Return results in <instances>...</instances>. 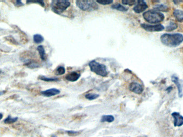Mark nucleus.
<instances>
[{
  "label": "nucleus",
  "mask_w": 183,
  "mask_h": 137,
  "mask_svg": "<svg viewBox=\"0 0 183 137\" xmlns=\"http://www.w3.org/2000/svg\"><path fill=\"white\" fill-rule=\"evenodd\" d=\"M161 42L164 45L169 47H176L183 41V35L181 33L164 34L161 36Z\"/></svg>",
  "instance_id": "f257e3e1"
},
{
  "label": "nucleus",
  "mask_w": 183,
  "mask_h": 137,
  "mask_svg": "<svg viewBox=\"0 0 183 137\" xmlns=\"http://www.w3.org/2000/svg\"><path fill=\"white\" fill-rule=\"evenodd\" d=\"M143 17L145 20L151 24H157L164 20V15L162 13L153 9L144 12Z\"/></svg>",
  "instance_id": "f03ea898"
},
{
  "label": "nucleus",
  "mask_w": 183,
  "mask_h": 137,
  "mask_svg": "<svg viewBox=\"0 0 183 137\" xmlns=\"http://www.w3.org/2000/svg\"><path fill=\"white\" fill-rule=\"evenodd\" d=\"M88 65L92 71L96 73V75L102 77H106L107 76L108 71L106 65L100 64L95 60L91 61Z\"/></svg>",
  "instance_id": "7ed1b4c3"
},
{
  "label": "nucleus",
  "mask_w": 183,
  "mask_h": 137,
  "mask_svg": "<svg viewBox=\"0 0 183 137\" xmlns=\"http://www.w3.org/2000/svg\"><path fill=\"white\" fill-rule=\"evenodd\" d=\"M70 2L64 0L52 1L51 3V8L53 12L60 15L70 6Z\"/></svg>",
  "instance_id": "20e7f679"
},
{
  "label": "nucleus",
  "mask_w": 183,
  "mask_h": 137,
  "mask_svg": "<svg viewBox=\"0 0 183 137\" xmlns=\"http://www.w3.org/2000/svg\"><path fill=\"white\" fill-rule=\"evenodd\" d=\"M77 7L85 11H93L97 10L99 6L94 1L78 0L76 2Z\"/></svg>",
  "instance_id": "39448f33"
},
{
  "label": "nucleus",
  "mask_w": 183,
  "mask_h": 137,
  "mask_svg": "<svg viewBox=\"0 0 183 137\" xmlns=\"http://www.w3.org/2000/svg\"><path fill=\"white\" fill-rule=\"evenodd\" d=\"M141 27L148 32H160L164 30V26L162 24L149 25L141 24Z\"/></svg>",
  "instance_id": "423d86ee"
},
{
  "label": "nucleus",
  "mask_w": 183,
  "mask_h": 137,
  "mask_svg": "<svg viewBox=\"0 0 183 137\" xmlns=\"http://www.w3.org/2000/svg\"><path fill=\"white\" fill-rule=\"evenodd\" d=\"M171 81L176 85L178 89V97L182 98L183 96V81L175 75L171 76Z\"/></svg>",
  "instance_id": "0eeeda50"
},
{
  "label": "nucleus",
  "mask_w": 183,
  "mask_h": 137,
  "mask_svg": "<svg viewBox=\"0 0 183 137\" xmlns=\"http://www.w3.org/2000/svg\"><path fill=\"white\" fill-rule=\"evenodd\" d=\"M148 8L147 3L143 1H138L135 7L133 8V10L137 13L143 12Z\"/></svg>",
  "instance_id": "6e6552de"
},
{
  "label": "nucleus",
  "mask_w": 183,
  "mask_h": 137,
  "mask_svg": "<svg viewBox=\"0 0 183 137\" xmlns=\"http://www.w3.org/2000/svg\"><path fill=\"white\" fill-rule=\"evenodd\" d=\"M129 89L133 93L140 94L143 92V88L142 85H140L139 83L133 82L130 84Z\"/></svg>",
  "instance_id": "1a4fd4ad"
},
{
  "label": "nucleus",
  "mask_w": 183,
  "mask_h": 137,
  "mask_svg": "<svg viewBox=\"0 0 183 137\" xmlns=\"http://www.w3.org/2000/svg\"><path fill=\"white\" fill-rule=\"evenodd\" d=\"M172 116L174 120V126H181L183 125V116L179 113L174 112L172 113Z\"/></svg>",
  "instance_id": "9d476101"
},
{
  "label": "nucleus",
  "mask_w": 183,
  "mask_h": 137,
  "mask_svg": "<svg viewBox=\"0 0 183 137\" xmlns=\"http://www.w3.org/2000/svg\"><path fill=\"white\" fill-rule=\"evenodd\" d=\"M60 90L56 89H50L46 91H42L41 94L42 95L46 97H51L60 94Z\"/></svg>",
  "instance_id": "9b49d317"
},
{
  "label": "nucleus",
  "mask_w": 183,
  "mask_h": 137,
  "mask_svg": "<svg viewBox=\"0 0 183 137\" xmlns=\"http://www.w3.org/2000/svg\"><path fill=\"white\" fill-rule=\"evenodd\" d=\"M80 77V73H77L76 71H73V72L69 73V74H68L65 76V79L69 81L74 82V81H78Z\"/></svg>",
  "instance_id": "f8f14e48"
},
{
  "label": "nucleus",
  "mask_w": 183,
  "mask_h": 137,
  "mask_svg": "<svg viewBox=\"0 0 183 137\" xmlns=\"http://www.w3.org/2000/svg\"><path fill=\"white\" fill-rule=\"evenodd\" d=\"M174 16L175 17L177 20H178L179 22H182L183 21V11L178 10V9H175L174 10L173 12Z\"/></svg>",
  "instance_id": "ddd939ff"
},
{
  "label": "nucleus",
  "mask_w": 183,
  "mask_h": 137,
  "mask_svg": "<svg viewBox=\"0 0 183 137\" xmlns=\"http://www.w3.org/2000/svg\"><path fill=\"white\" fill-rule=\"evenodd\" d=\"M37 50L39 53L40 58L42 60H46L47 58V56L45 52V50L44 49V46L42 45H40L37 47Z\"/></svg>",
  "instance_id": "4468645a"
},
{
  "label": "nucleus",
  "mask_w": 183,
  "mask_h": 137,
  "mask_svg": "<svg viewBox=\"0 0 183 137\" xmlns=\"http://www.w3.org/2000/svg\"><path fill=\"white\" fill-rule=\"evenodd\" d=\"M111 8L112 9H115V10H118L120 11H122V12H126L128 10L127 8L124 7L120 3H116V4H113V5H112Z\"/></svg>",
  "instance_id": "2eb2a0df"
},
{
  "label": "nucleus",
  "mask_w": 183,
  "mask_h": 137,
  "mask_svg": "<svg viewBox=\"0 0 183 137\" xmlns=\"http://www.w3.org/2000/svg\"><path fill=\"white\" fill-rule=\"evenodd\" d=\"M25 65L30 68H38L40 66L38 63H37L36 61L34 60H28L27 62L25 63Z\"/></svg>",
  "instance_id": "dca6fc26"
},
{
  "label": "nucleus",
  "mask_w": 183,
  "mask_h": 137,
  "mask_svg": "<svg viewBox=\"0 0 183 137\" xmlns=\"http://www.w3.org/2000/svg\"><path fill=\"white\" fill-rule=\"evenodd\" d=\"M115 120V118L112 115H104L101 117V122H108L112 123Z\"/></svg>",
  "instance_id": "f3484780"
},
{
  "label": "nucleus",
  "mask_w": 183,
  "mask_h": 137,
  "mask_svg": "<svg viewBox=\"0 0 183 137\" xmlns=\"http://www.w3.org/2000/svg\"><path fill=\"white\" fill-rule=\"evenodd\" d=\"M33 41L36 44H40L44 41V37L41 34H36L33 36Z\"/></svg>",
  "instance_id": "a211bd4d"
},
{
  "label": "nucleus",
  "mask_w": 183,
  "mask_h": 137,
  "mask_svg": "<svg viewBox=\"0 0 183 137\" xmlns=\"http://www.w3.org/2000/svg\"><path fill=\"white\" fill-rule=\"evenodd\" d=\"M154 9L155 10H157L158 11H164L166 12L168 11V8L166 5H164L163 4H159L156 5L155 7L154 8Z\"/></svg>",
  "instance_id": "6ab92c4d"
},
{
  "label": "nucleus",
  "mask_w": 183,
  "mask_h": 137,
  "mask_svg": "<svg viewBox=\"0 0 183 137\" xmlns=\"http://www.w3.org/2000/svg\"><path fill=\"white\" fill-rule=\"evenodd\" d=\"M177 27H178V26H177V24L171 21H170L169 24L167 26L166 29L168 31H174V30H176V28H177Z\"/></svg>",
  "instance_id": "aec40b11"
},
{
  "label": "nucleus",
  "mask_w": 183,
  "mask_h": 137,
  "mask_svg": "<svg viewBox=\"0 0 183 137\" xmlns=\"http://www.w3.org/2000/svg\"><path fill=\"white\" fill-rule=\"evenodd\" d=\"M17 120L18 117L12 118L11 116H8V117L4 120V122L5 124H12L15 123Z\"/></svg>",
  "instance_id": "412c9836"
},
{
  "label": "nucleus",
  "mask_w": 183,
  "mask_h": 137,
  "mask_svg": "<svg viewBox=\"0 0 183 137\" xmlns=\"http://www.w3.org/2000/svg\"><path fill=\"white\" fill-rule=\"evenodd\" d=\"M99 95L94 93H88L85 95V97L89 100H93L99 97Z\"/></svg>",
  "instance_id": "4be33fe9"
},
{
  "label": "nucleus",
  "mask_w": 183,
  "mask_h": 137,
  "mask_svg": "<svg viewBox=\"0 0 183 137\" xmlns=\"http://www.w3.org/2000/svg\"><path fill=\"white\" fill-rule=\"evenodd\" d=\"M39 78L41 81H47V82L56 81H59V79L57 78H48V77H44V76H40Z\"/></svg>",
  "instance_id": "5701e85b"
},
{
  "label": "nucleus",
  "mask_w": 183,
  "mask_h": 137,
  "mask_svg": "<svg viewBox=\"0 0 183 137\" xmlns=\"http://www.w3.org/2000/svg\"><path fill=\"white\" fill-rule=\"evenodd\" d=\"M96 3H98L102 5H108V4H112L113 2L112 0H100V1H96Z\"/></svg>",
  "instance_id": "b1692460"
},
{
  "label": "nucleus",
  "mask_w": 183,
  "mask_h": 137,
  "mask_svg": "<svg viewBox=\"0 0 183 137\" xmlns=\"http://www.w3.org/2000/svg\"><path fill=\"white\" fill-rule=\"evenodd\" d=\"M65 73V69L63 66H59L56 70V75H62L64 74Z\"/></svg>",
  "instance_id": "393cba45"
},
{
  "label": "nucleus",
  "mask_w": 183,
  "mask_h": 137,
  "mask_svg": "<svg viewBox=\"0 0 183 137\" xmlns=\"http://www.w3.org/2000/svg\"><path fill=\"white\" fill-rule=\"evenodd\" d=\"M122 2L123 4L129 5H132L136 3V1L134 0H123L122 1Z\"/></svg>",
  "instance_id": "a878e982"
},
{
  "label": "nucleus",
  "mask_w": 183,
  "mask_h": 137,
  "mask_svg": "<svg viewBox=\"0 0 183 137\" xmlns=\"http://www.w3.org/2000/svg\"><path fill=\"white\" fill-rule=\"evenodd\" d=\"M30 3H37L40 4L42 7H44V3L43 1H26V3L28 4Z\"/></svg>",
  "instance_id": "bb28decb"
},
{
  "label": "nucleus",
  "mask_w": 183,
  "mask_h": 137,
  "mask_svg": "<svg viewBox=\"0 0 183 137\" xmlns=\"http://www.w3.org/2000/svg\"><path fill=\"white\" fill-rule=\"evenodd\" d=\"M67 133L70 136H76L79 134V132L78 131H67Z\"/></svg>",
  "instance_id": "cd10ccee"
},
{
  "label": "nucleus",
  "mask_w": 183,
  "mask_h": 137,
  "mask_svg": "<svg viewBox=\"0 0 183 137\" xmlns=\"http://www.w3.org/2000/svg\"><path fill=\"white\" fill-rule=\"evenodd\" d=\"M16 4L17 6H23L24 5V4L22 2V1H20V0H18V1H16Z\"/></svg>",
  "instance_id": "c85d7f7f"
},
{
  "label": "nucleus",
  "mask_w": 183,
  "mask_h": 137,
  "mask_svg": "<svg viewBox=\"0 0 183 137\" xmlns=\"http://www.w3.org/2000/svg\"><path fill=\"white\" fill-rule=\"evenodd\" d=\"M5 92V91H0V97H1V95H2L3 94H4Z\"/></svg>",
  "instance_id": "c756f323"
},
{
  "label": "nucleus",
  "mask_w": 183,
  "mask_h": 137,
  "mask_svg": "<svg viewBox=\"0 0 183 137\" xmlns=\"http://www.w3.org/2000/svg\"><path fill=\"white\" fill-rule=\"evenodd\" d=\"M2 118H3V115L1 113H0V120H2Z\"/></svg>",
  "instance_id": "7c9ffc66"
},
{
  "label": "nucleus",
  "mask_w": 183,
  "mask_h": 137,
  "mask_svg": "<svg viewBox=\"0 0 183 137\" xmlns=\"http://www.w3.org/2000/svg\"><path fill=\"white\" fill-rule=\"evenodd\" d=\"M57 137L56 135H54V134H53V135H52V137Z\"/></svg>",
  "instance_id": "2f4dec72"
},
{
  "label": "nucleus",
  "mask_w": 183,
  "mask_h": 137,
  "mask_svg": "<svg viewBox=\"0 0 183 137\" xmlns=\"http://www.w3.org/2000/svg\"><path fill=\"white\" fill-rule=\"evenodd\" d=\"M1 73H2V71H1V70H0V74H1Z\"/></svg>",
  "instance_id": "473e14b6"
},
{
  "label": "nucleus",
  "mask_w": 183,
  "mask_h": 137,
  "mask_svg": "<svg viewBox=\"0 0 183 137\" xmlns=\"http://www.w3.org/2000/svg\"></svg>",
  "instance_id": "72a5a7b5"
},
{
  "label": "nucleus",
  "mask_w": 183,
  "mask_h": 137,
  "mask_svg": "<svg viewBox=\"0 0 183 137\" xmlns=\"http://www.w3.org/2000/svg\"></svg>",
  "instance_id": "f704fd0d"
}]
</instances>
